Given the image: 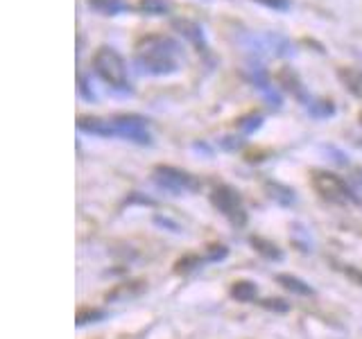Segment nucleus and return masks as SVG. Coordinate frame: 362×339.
Masks as SVG:
<instances>
[{"label": "nucleus", "mask_w": 362, "mask_h": 339, "mask_svg": "<svg viewBox=\"0 0 362 339\" xmlns=\"http://www.w3.org/2000/svg\"><path fill=\"white\" fill-rule=\"evenodd\" d=\"M179 52L181 45L175 39L163 34H147L136 41L134 61L145 75L165 77L179 71Z\"/></svg>", "instance_id": "1"}, {"label": "nucleus", "mask_w": 362, "mask_h": 339, "mask_svg": "<svg viewBox=\"0 0 362 339\" xmlns=\"http://www.w3.org/2000/svg\"><path fill=\"white\" fill-rule=\"evenodd\" d=\"M93 71L95 75L113 90H129V71L127 61L122 54L111 48V45H102L93 54Z\"/></svg>", "instance_id": "2"}, {"label": "nucleus", "mask_w": 362, "mask_h": 339, "mask_svg": "<svg viewBox=\"0 0 362 339\" xmlns=\"http://www.w3.org/2000/svg\"><path fill=\"white\" fill-rule=\"evenodd\" d=\"M152 179H154V184L158 188L173 192V195H186V192L199 190V181L195 177L184 172V170H179V167H173V165L154 167Z\"/></svg>", "instance_id": "3"}, {"label": "nucleus", "mask_w": 362, "mask_h": 339, "mask_svg": "<svg viewBox=\"0 0 362 339\" xmlns=\"http://www.w3.org/2000/svg\"><path fill=\"white\" fill-rule=\"evenodd\" d=\"M211 203L218 208L226 220L235 226H243L247 222V213L243 206V197L240 192L231 186H218L211 192Z\"/></svg>", "instance_id": "4"}, {"label": "nucleus", "mask_w": 362, "mask_h": 339, "mask_svg": "<svg viewBox=\"0 0 362 339\" xmlns=\"http://www.w3.org/2000/svg\"><path fill=\"white\" fill-rule=\"evenodd\" d=\"M313 188L328 201H335V203L356 201L354 192H351V188H349V181L339 179L337 174L324 172V170L313 172Z\"/></svg>", "instance_id": "5"}, {"label": "nucleus", "mask_w": 362, "mask_h": 339, "mask_svg": "<svg viewBox=\"0 0 362 339\" xmlns=\"http://www.w3.org/2000/svg\"><path fill=\"white\" fill-rule=\"evenodd\" d=\"M111 122H113V129H116V136H120V138H127L136 145H150L152 143V133H150V129H147L145 118L127 113V116H116Z\"/></svg>", "instance_id": "6"}, {"label": "nucleus", "mask_w": 362, "mask_h": 339, "mask_svg": "<svg viewBox=\"0 0 362 339\" xmlns=\"http://www.w3.org/2000/svg\"><path fill=\"white\" fill-rule=\"evenodd\" d=\"M173 30H177L181 37H184L186 41H190L195 48L206 50V37H204V30H202L199 23L190 20V18H175Z\"/></svg>", "instance_id": "7"}, {"label": "nucleus", "mask_w": 362, "mask_h": 339, "mask_svg": "<svg viewBox=\"0 0 362 339\" xmlns=\"http://www.w3.org/2000/svg\"><path fill=\"white\" fill-rule=\"evenodd\" d=\"M77 129L90 133V136H102V138H109V136H116L111 120H102L95 116H79L77 118Z\"/></svg>", "instance_id": "8"}, {"label": "nucleus", "mask_w": 362, "mask_h": 339, "mask_svg": "<svg viewBox=\"0 0 362 339\" xmlns=\"http://www.w3.org/2000/svg\"><path fill=\"white\" fill-rule=\"evenodd\" d=\"M337 79L342 82V86L349 90L351 95L362 100V68H356V66L337 68Z\"/></svg>", "instance_id": "9"}, {"label": "nucleus", "mask_w": 362, "mask_h": 339, "mask_svg": "<svg viewBox=\"0 0 362 339\" xmlns=\"http://www.w3.org/2000/svg\"><path fill=\"white\" fill-rule=\"evenodd\" d=\"M139 11L147 16H168L173 11V3L170 0H139Z\"/></svg>", "instance_id": "10"}, {"label": "nucleus", "mask_w": 362, "mask_h": 339, "mask_svg": "<svg viewBox=\"0 0 362 339\" xmlns=\"http://www.w3.org/2000/svg\"><path fill=\"white\" fill-rule=\"evenodd\" d=\"M256 294H258V287H256V282H252V280H235L231 285V297L235 301H240V303L254 301Z\"/></svg>", "instance_id": "11"}, {"label": "nucleus", "mask_w": 362, "mask_h": 339, "mask_svg": "<svg viewBox=\"0 0 362 339\" xmlns=\"http://www.w3.org/2000/svg\"><path fill=\"white\" fill-rule=\"evenodd\" d=\"M276 280H279L281 285L286 287V290H290V292H294V294H299V297H310V294H313V287L308 285V282L301 280V278H297V276L279 274V276H276Z\"/></svg>", "instance_id": "12"}, {"label": "nucleus", "mask_w": 362, "mask_h": 339, "mask_svg": "<svg viewBox=\"0 0 362 339\" xmlns=\"http://www.w3.org/2000/svg\"><path fill=\"white\" fill-rule=\"evenodd\" d=\"M249 244H252L260 256H265V258H269V260H281V256H283V254H281V249H279L274 242L265 240V237L252 235V237H249Z\"/></svg>", "instance_id": "13"}, {"label": "nucleus", "mask_w": 362, "mask_h": 339, "mask_svg": "<svg viewBox=\"0 0 362 339\" xmlns=\"http://www.w3.org/2000/svg\"><path fill=\"white\" fill-rule=\"evenodd\" d=\"M145 290V282L143 280H136V282H124V285H120L116 292H111V294H107V301L111 299V301H118V299H132V297H139V294Z\"/></svg>", "instance_id": "14"}, {"label": "nucleus", "mask_w": 362, "mask_h": 339, "mask_svg": "<svg viewBox=\"0 0 362 339\" xmlns=\"http://www.w3.org/2000/svg\"><path fill=\"white\" fill-rule=\"evenodd\" d=\"M88 5L93 7L95 11H100V14H105V16H116L124 9L122 0H88Z\"/></svg>", "instance_id": "15"}, {"label": "nucleus", "mask_w": 362, "mask_h": 339, "mask_svg": "<svg viewBox=\"0 0 362 339\" xmlns=\"http://www.w3.org/2000/svg\"><path fill=\"white\" fill-rule=\"evenodd\" d=\"M267 190H269V197L276 199L279 203H283V206H290V203L297 201L292 188H286V186H281V184H267Z\"/></svg>", "instance_id": "16"}, {"label": "nucleus", "mask_w": 362, "mask_h": 339, "mask_svg": "<svg viewBox=\"0 0 362 339\" xmlns=\"http://www.w3.org/2000/svg\"><path fill=\"white\" fill-rule=\"evenodd\" d=\"M100 319H105V310H98V308H82L77 310V326H86V323H95Z\"/></svg>", "instance_id": "17"}, {"label": "nucleus", "mask_w": 362, "mask_h": 339, "mask_svg": "<svg viewBox=\"0 0 362 339\" xmlns=\"http://www.w3.org/2000/svg\"><path fill=\"white\" fill-rule=\"evenodd\" d=\"M260 124H263V116H260V113H252V116H245L238 127H240V131H245V133H252V131L260 129Z\"/></svg>", "instance_id": "18"}, {"label": "nucleus", "mask_w": 362, "mask_h": 339, "mask_svg": "<svg viewBox=\"0 0 362 339\" xmlns=\"http://www.w3.org/2000/svg\"><path fill=\"white\" fill-rule=\"evenodd\" d=\"M281 79H283V82H286V88H288V90H292V95H297V97H301V95H303L301 82H299L297 75H294L292 71H283V73H281Z\"/></svg>", "instance_id": "19"}, {"label": "nucleus", "mask_w": 362, "mask_h": 339, "mask_svg": "<svg viewBox=\"0 0 362 339\" xmlns=\"http://www.w3.org/2000/svg\"><path fill=\"white\" fill-rule=\"evenodd\" d=\"M349 188L354 192L356 201H362V170H356V172L349 177Z\"/></svg>", "instance_id": "20"}, {"label": "nucleus", "mask_w": 362, "mask_h": 339, "mask_svg": "<svg viewBox=\"0 0 362 339\" xmlns=\"http://www.w3.org/2000/svg\"><path fill=\"white\" fill-rule=\"evenodd\" d=\"M308 109L315 113V116H320V118L333 116V111H335L331 102H317V105H308Z\"/></svg>", "instance_id": "21"}, {"label": "nucleus", "mask_w": 362, "mask_h": 339, "mask_svg": "<svg viewBox=\"0 0 362 339\" xmlns=\"http://www.w3.org/2000/svg\"><path fill=\"white\" fill-rule=\"evenodd\" d=\"M199 263H202V260L197 256H188V258L179 260V263H177V271H190V269L199 267Z\"/></svg>", "instance_id": "22"}, {"label": "nucleus", "mask_w": 362, "mask_h": 339, "mask_svg": "<svg viewBox=\"0 0 362 339\" xmlns=\"http://www.w3.org/2000/svg\"><path fill=\"white\" fill-rule=\"evenodd\" d=\"M263 308H267V310H279V312H288L290 305L286 301H281V299H267V301H263Z\"/></svg>", "instance_id": "23"}, {"label": "nucleus", "mask_w": 362, "mask_h": 339, "mask_svg": "<svg viewBox=\"0 0 362 339\" xmlns=\"http://www.w3.org/2000/svg\"><path fill=\"white\" fill-rule=\"evenodd\" d=\"M256 3L265 5V7H269V9H276V11L290 9V0H256Z\"/></svg>", "instance_id": "24"}]
</instances>
